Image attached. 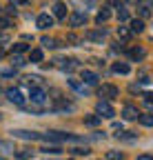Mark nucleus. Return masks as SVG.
I'll return each mask as SVG.
<instances>
[{
  "mask_svg": "<svg viewBox=\"0 0 153 160\" xmlns=\"http://www.w3.org/2000/svg\"><path fill=\"white\" fill-rule=\"evenodd\" d=\"M11 65H13V67H25V65H27V60H25L22 56H18V53H16V56L11 58Z\"/></svg>",
  "mask_w": 153,
  "mask_h": 160,
  "instance_id": "412c9836",
  "label": "nucleus"
},
{
  "mask_svg": "<svg viewBox=\"0 0 153 160\" xmlns=\"http://www.w3.org/2000/svg\"><path fill=\"white\" fill-rule=\"evenodd\" d=\"M40 42H42V47H49V49H51V47H55V40H53V38H47V36H45V38H40Z\"/></svg>",
  "mask_w": 153,
  "mask_h": 160,
  "instance_id": "a878e982",
  "label": "nucleus"
},
{
  "mask_svg": "<svg viewBox=\"0 0 153 160\" xmlns=\"http://www.w3.org/2000/svg\"><path fill=\"white\" fill-rule=\"evenodd\" d=\"M0 11H2V7H0Z\"/></svg>",
  "mask_w": 153,
  "mask_h": 160,
  "instance_id": "58836bf2",
  "label": "nucleus"
},
{
  "mask_svg": "<svg viewBox=\"0 0 153 160\" xmlns=\"http://www.w3.org/2000/svg\"><path fill=\"white\" fill-rule=\"evenodd\" d=\"M0 160H5V158H0Z\"/></svg>",
  "mask_w": 153,
  "mask_h": 160,
  "instance_id": "ea45409f",
  "label": "nucleus"
},
{
  "mask_svg": "<svg viewBox=\"0 0 153 160\" xmlns=\"http://www.w3.org/2000/svg\"><path fill=\"white\" fill-rule=\"evenodd\" d=\"M131 33H142L144 31V20H140V18H136V20H131V29H129Z\"/></svg>",
  "mask_w": 153,
  "mask_h": 160,
  "instance_id": "ddd939ff",
  "label": "nucleus"
},
{
  "mask_svg": "<svg viewBox=\"0 0 153 160\" xmlns=\"http://www.w3.org/2000/svg\"><path fill=\"white\" fill-rule=\"evenodd\" d=\"M9 27V20H0V29H7Z\"/></svg>",
  "mask_w": 153,
  "mask_h": 160,
  "instance_id": "473e14b6",
  "label": "nucleus"
},
{
  "mask_svg": "<svg viewBox=\"0 0 153 160\" xmlns=\"http://www.w3.org/2000/svg\"><path fill=\"white\" fill-rule=\"evenodd\" d=\"M109 5H120V0H107Z\"/></svg>",
  "mask_w": 153,
  "mask_h": 160,
  "instance_id": "f704fd0d",
  "label": "nucleus"
},
{
  "mask_svg": "<svg viewBox=\"0 0 153 160\" xmlns=\"http://www.w3.org/2000/svg\"><path fill=\"white\" fill-rule=\"evenodd\" d=\"M13 138H20V140H42V133H36V131H25V129H16L11 131Z\"/></svg>",
  "mask_w": 153,
  "mask_h": 160,
  "instance_id": "39448f33",
  "label": "nucleus"
},
{
  "mask_svg": "<svg viewBox=\"0 0 153 160\" xmlns=\"http://www.w3.org/2000/svg\"><path fill=\"white\" fill-rule=\"evenodd\" d=\"M131 36V31L127 29V27H118V38H122V40H127Z\"/></svg>",
  "mask_w": 153,
  "mask_h": 160,
  "instance_id": "bb28decb",
  "label": "nucleus"
},
{
  "mask_svg": "<svg viewBox=\"0 0 153 160\" xmlns=\"http://www.w3.org/2000/svg\"><path fill=\"white\" fill-rule=\"evenodd\" d=\"M29 62H42V49H31Z\"/></svg>",
  "mask_w": 153,
  "mask_h": 160,
  "instance_id": "a211bd4d",
  "label": "nucleus"
},
{
  "mask_svg": "<svg viewBox=\"0 0 153 160\" xmlns=\"http://www.w3.org/2000/svg\"><path fill=\"white\" fill-rule=\"evenodd\" d=\"M69 160H73V158H69Z\"/></svg>",
  "mask_w": 153,
  "mask_h": 160,
  "instance_id": "a19ab883",
  "label": "nucleus"
},
{
  "mask_svg": "<svg viewBox=\"0 0 153 160\" xmlns=\"http://www.w3.org/2000/svg\"><path fill=\"white\" fill-rule=\"evenodd\" d=\"M129 2H140V0H129Z\"/></svg>",
  "mask_w": 153,
  "mask_h": 160,
  "instance_id": "e433bc0d",
  "label": "nucleus"
},
{
  "mask_svg": "<svg viewBox=\"0 0 153 160\" xmlns=\"http://www.w3.org/2000/svg\"><path fill=\"white\" fill-rule=\"evenodd\" d=\"M151 16V7L149 5H142L140 7V20H144V18H149Z\"/></svg>",
  "mask_w": 153,
  "mask_h": 160,
  "instance_id": "b1692460",
  "label": "nucleus"
},
{
  "mask_svg": "<svg viewBox=\"0 0 153 160\" xmlns=\"http://www.w3.org/2000/svg\"><path fill=\"white\" fill-rule=\"evenodd\" d=\"M36 25L40 27V29H49V27H53V18L49 13H40V16L36 18Z\"/></svg>",
  "mask_w": 153,
  "mask_h": 160,
  "instance_id": "0eeeda50",
  "label": "nucleus"
},
{
  "mask_svg": "<svg viewBox=\"0 0 153 160\" xmlns=\"http://www.w3.org/2000/svg\"><path fill=\"white\" fill-rule=\"evenodd\" d=\"M84 125H89V127L100 125V116H87V118H84Z\"/></svg>",
  "mask_w": 153,
  "mask_h": 160,
  "instance_id": "4be33fe9",
  "label": "nucleus"
},
{
  "mask_svg": "<svg viewBox=\"0 0 153 160\" xmlns=\"http://www.w3.org/2000/svg\"><path fill=\"white\" fill-rule=\"evenodd\" d=\"M42 140L45 142H80V136H71V133H62V131H49V133H42Z\"/></svg>",
  "mask_w": 153,
  "mask_h": 160,
  "instance_id": "f257e3e1",
  "label": "nucleus"
},
{
  "mask_svg": "<svg viewBox=\"0 0 153 160\" xmlns=\"http://www.w3.org/2000/svg\"><path fill=\"white\" fill-rule=\"evenodd\" d=\"M69 22H71V27H82L87 22V13L84 11H73L71 18H69Z\"/></svg>",
  "mask_w": 153,
  "mask_h": 160,
  "instance_id": "423d86ee",
  "label": "nucleus"
},
{
  "mask_svg": "<svg viewBox=\"0 0 153 160\" xmlns=\"http://www.w3.org/2000/svg\"><path fill=\"white\" fill-rule=\"evenodd\" d=\"M109 18H111V11L104 7V9H100V11H98V16H95V22H98V25H102V22H107Z\"/></svg>",
  "mask_w": 153,
  "mask_h": 160,
  "instance_id": "4468645a",
  "label": "nucleus"
},
{
  "mask_svg": "<svg viewBox=\"0 0 153 160\" xmlns=\"http://www.w3.org/2000/svg\"><path fill=\"white\" fill-rule=\"evenodd\" d=\"M60 62H62L60 67H62L65 71H73L75 67H78V62H75V60H60Z\"/></svg>",
  "mask_w": 153,
  "mask_h": 160,
  "instance_id": "aec40b11",
  "label": "nucleus"
},
{
  "mask_svg": "<svg viewBox=\"0 0 153 160\" xmlns=\"http://www.w3.org/2000/svg\"><path fill=\"white\" fill-rule=\"evenodd\" d=\"M82 80H84L87 87H89V85H98V73H93V71L84 69V71H82Z\"/></svg>",
  "mask_w": 153,
  "mask_h": 160,
  "instance_id": "f8f14e48",
  "label": "nucleus"
},
{
  "mask_svg": "<svg viewBox=\"0 0 153 160\" xmlns=\"http://www.w3.org/2000/svg\"><path fill=\"white\" fill-rule=\"evenodd\" d=\"M40 151H45V153H60V147H58V145H51V147H45V149H40Z\"/></svg>",
  "mask_w": 153,
  "mask_h": 160,
  "instance_id": "c85d7f7f",
  "label": "nucleus"
},
{
  "mask_svg": "<svg viewBox=\"0 0 153 160\" xmlns=\"http://www.w3.org/2000/svg\"><path fill=\"white\" fill-rule=\"evenodd\" d=\"M29 0H11V7H18V5H27Z\"/></svg>",
  "mask_w": 153,
  "mask_h": 160,
  "instance_id": "2f4dec72",
  "label": "nucleus"
},
{
  "mask_svg": "<svg viewBox=\"0 0 153 160\" xmlns=\"http://www.w3.org/2000/svg\"><path fill=\"white\" fill-rule=\"evenodd\" d=\"M118 18H120V20H129V11H127L124 7H120V9H118Z\"/></svg>",
  "mask_w": 153,
  "mask_h": 160,
  "instance_id": "7c9ffc66",
  "label": "nucleus"
},
{
  "mask_svg": "<svg viewBox=\"0 0 153 160\" xmlns=\"http://www.w3.org/2000/svg\"><path fill=\"white\" fill-rule=\"evenodd\" d=\"M0 40H7V38H5V36H2V33H0Z\"/></svg>",
  "mask_w": 153,
  "mask_h": 160,
  "instance_id": "c9c22d12",
  "label": "nucleus"
},
{
  "mask_svg": "<svg viewBox=\"0 0 153 160\" xmlns=\"http://www.w3.org/2000/svg\"><path fill=\"white\" fill-rule=\"evenodd\" d=\"M27 49H29V47H27L25 42H16V45H13V53H18V56H20V53H25Z\"/></svg>",
  "mask_w": 153,
  "mask_h": 160,
  "instance_id": "5701e85b",
  "label": "nucleus"
},
{
  "mask_svg": "<svg viewBox=\"0 0 153 160\" xmlns=\"http://www.w3.org/2000/svg\"><path fill=\"white\" fill-rule=\"evenodd\" d=\"M104 36H107L104 29H100V31H89V33H87V38H89V40H95V42H102Z\"/></svg>",
  "mask_w": 153,
  "mask_h": 160,
  "instance_id": "dca6fc26",
  "label": "nucleus"
},
{
  "mask_svg": "<svg viewBox=\"0 0 153 160\" xmlns=\"http://www.w3.org/2000/svg\"><path fill=\"white\" fill-rule=\"evenodd\" d=\"M29 100H31V105H45V100H47V96H45V89H40V87H31L29 89Z\"/></svg>",
  "mask_w": 153,
  "mask_h": 160,
  "instance_id": "f03ea898",
  "label": "nucleus"
},
{
  "mask_svg": "<svg viewBox=\"0 0 153 160\" xmlns=\"http://www.w3.org/2000/svg\"><path fill=\"white\" fill-rule=\"evenodd\" d=\"M7 98L11 100L13 105H18V107H25V93H22V89H7Z\"/></svg>",
  "mask_w": 153,
  "mask_h": 160,
  "instance_id": "7ed1b4c3",
  "label": "nucleus"
},
{
  "mask_svg": "<svg viewBox=\"0 0 153 160\" xmlns=\"http://www.w3.org/2000/svg\"><path fill=\"white\" fill-rule=\"evenodd\" d=\"M53 16L58 18V20H65L67 18V5L65 2H55L53 5Z\"/></svg>",
  "mask_w": 153,
  "mask_h": 160,
  "instance_id": "9b49d317",
  "label": "nucleus"
},
{
  "mask_svg": "<svg viewBox=\"0 0 153 160\" xmlns=\"http://www.w3.org/2000/svg\"><path fill=\"white\" fill-rule=\"evenodd\" d=\"M142 98H144V100H142V102H144L146 107H153V93H144Z\"/></svg>",
  "mask_w": 153,
  "mask_h": 160,
  "instance_id": "c756f323",
  "label": "nucleus"
},
{
  "mask_svg": "<svg viewBox=\"0 0 153 160\" xmlns=\"http://www.w3.org/2000/svg\"><path fill=\"white\" fill-rule=\"evenodd\" d=\"M113 71H116V73H129L131 67L127 62H116V65H113Z\"/></svg>",
  "mask_w": 153,
  "mask_h": 160,
  "instance_id": "6ab92c4d",
  "label": "nucleus"
},
{
  "mask_svg": "<svg viewBox=\"0 0 153 160\" xmlns=\"http://www.w3.org/2000/svg\"><path fill=\"white\" fill-rule=\"evenodd\" d=\"M138 120H140V125H144V127H153V116L151 113H140Z\"/></svg>",
  "mask_w": 153,
  "mask_h": 160,
  "instance_id": "f3484780",
  "label": "nucleus"
},
{
  "mask_svg": "<svg viewBox=\"0 0 153 160\" xmlns=\"http://www.w3.org/2000/svg\"><path fill=\"white\" fill-rule=\"evenodd\" d=\"M129 58H131V60H142V58H144V49H142V47L129 49Z\"/></svg>",
  "mask_w": 153,
  "mask_h": 160,
  "instance_id": "2eb2a0df",
  "label": "nucleus"
},
{
  "mask_svg": "<svg viewBox=\"0 0 153 160\" xmlns=\"http://www.w3.org/2000/svg\"><path fill=\"white\" fill-rule=\"evenodd\" d=\"M118 93H120V91L113 87V85H102V87H100V96H102V98H107V100L118 98Z\"/></svg>",
  "mask_w": 153,
  "mask_h": 160,
  "instance_id": "6e6552de",
  "label": "nucleus"
},
{
  "mask_svg": "<svg viewBox=\"0 0 153 160\" xmlns=\"http://www.w3.org/2000/svg\"><path fill=\"white\" fill-rule=\"evenodd\" d=\"M0 58H2V51H0Z\"/></svg>",
  "mask_w": 153,
  "mask_h": 160,
  "instance_id": "4c0bfd02",
  "label": "nucleus"
},
{
  "mask_svg": "<svg viewBox=\"0 0 153 160\" xmlns=\"http://www.w3.org/2000/svg\"><path fill=\"white\" fill-rule=\"evenodd\" d=\"M95 111H98L102 118H113L116 116V111H113V107L109 105V100H100L98 105H95Z\"/></svg>",
  "mask_w": 153,
  "mask_h": 160,
  "instance_id": "20e7f679",
  "label": "nucleus"
},
{
  "mask_svg": "<svg viewBox=\"0 0 153 160\" xmlns=\"http://www.w3.org/2000/svg\"><path fill=\"white\" fill-rule=\"evenodd\" d=\"M69 87L73 91H78V93H89V87L84 82H80V80H75V78H69Z\"/></svg>",
  "mask_w": 153,
  "mask_h": 160,
  "instance_id": "9d476101",
  "label": "nucleus"
},
{
  "mask_svg": "<svg viewBox=\"0 0 153 160\" xmlns=\"http://www.w3.org/2000/svg\"><path fill=\"white\" fill-rule=\"evenodd\" d=\"M107 160H122V151H107Z\"/></svg>",
  "mask_w": 153,
  "mask_h": 160,
  "instance_id": "393cba45",
  "label": "nucleus"
},
{
  "mask_svg": "<svg viewBox=\"0 0 153 160\" xmlns=\"http://www.w3.org/2000/svg\"><path fill=\"white\" fill-rule=\"evenodd\" d=\"M138 160H153V156H149V153H144V156H138Z\"/></svg>",
  "mask_w": 153,
  "mask_h": 160,
  "instance_id": "72a5a7b5",
  "label": "nucleus"
},
{
  "mask_svg": "<svg viewBox=\"0 0 153 160\" xmlns=\"http://www.w3.org/2000/svg\"><path fill=\"white\" fill-rule=\"evenodd\" d=\"M71 153H75V156H87V153H89V147H75V149H71Z\"/></svg>",
  "mask_w": 153,
  "mask_h": 160,
  "instance_id": "cd10ccee",
  "label": "nucleus"
},
{
  "mask_svg": "<svg viewBox=\"0 0 153 160\" xmlns=\"http://www.w3.org/2000/svg\"><path fill=\"white\" fill-rule=\"evenodd\" d=\"M122 116H124V120H138L140 111H138V107H133V105H124Z\"/></svg>",
  "mask_w": 153,
  "mask_h": 160,
  "instance_id": "1a4fd4ad",
  "label": "nucleus"
}]
</instances>
